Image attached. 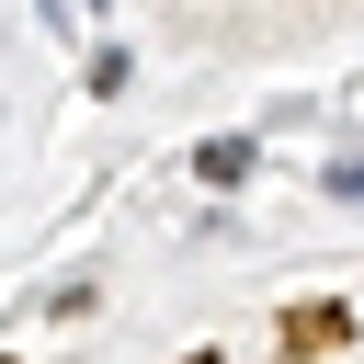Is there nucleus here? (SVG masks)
<instances>
[{"instance_id": "obj_1", "label": "nucleus", "mask_w": 364, "mask_h": 364, "mask_svg": "<svg viewBox=\"0 0 364 364\" xmlns=\"http://www.w3.org/2000/svg\"><path fill=\"white\" fill-rule=\"evenodd\" d=\"M273 341H284L296 364H307V353H341V341H353V296H296Z\"/></svg>"}, {"instance_id": "obj_2", "label": "nucleus", "mask_w": 364, "mask_h": 364, "mask_svg": "<svg viewBox=\"0 0 364 364\" xmlns=\"http://www.w3.org/2000/svg\"><path fill=\"white\" fill-rule=\"evenodd\" d=\"M193 364H228V353H193Z\"/></svg>"}]
</instances>
